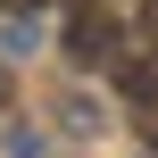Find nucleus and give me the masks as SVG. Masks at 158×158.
Returning a JSON list of instances; mask_svg holds the SVG:
<instances>
[{"label":"nucleus","mask_w":158,"mask_h":158,"mask_svg":"<svg viewBox=\"0 0 158 158\" xmlns=\"http://www.w3.org/2000/svg\"><path fill=\"white\" fill-rule=\"evenodd\" d=\"M67 50H75L83 67H117V58H125V25H117V8L83 0V8L67 17Z\"/></svg>","instance_id":"1"},{"label":"nucleus","mask_w":158,"mask_h":158,"mask_svg":"<svg viewBox=\"0 0 158 158\" xmlns=\"http://www.w3.org/2000/svg\"><path fill=\"white\" fill-rule=\"evenodd\" d=\"M117 92L158 117V50H125V58H117Z\"/></svg>","instance_id":"2"},{"label":"nucleus","mask_w":158,"mask_h":158,"mask_svg":"<svg viewBox=\"0 0 158 158\" xmlns=\"http://www.w3.org/2000/svg\"><path fill=\"white\" fill-rule=\"evenodd\" d=\"M8 92H17V83H8V67H0V108H8Z\"/></svg>","instance_id":"3"},{"label":"nucleus","mask_w":158,"mask_h":158,"mask_svg":"<svg viewBox=\"0 0 158 158\" xmlns=\"http://www.w3.org/2000/svg\"><path fill=\"white\" fill-rule=\"evenodd\" d=\"M0 8H33V0H0Z\"/></svg>","instance_id":"4"},{"label":"nucleus","mask_w":158,"mask_h":158,"mask_svg":"<svg viewBox=\"0 0 158 158\" xmlns=\"http://www.w3.org/2000/svg\"><path fill=\"white\" fill-rule=\"evenodd\" d=\"M150 150H158V117H150Z\"/></svg>","instance_id":"5"}]
</instances>
